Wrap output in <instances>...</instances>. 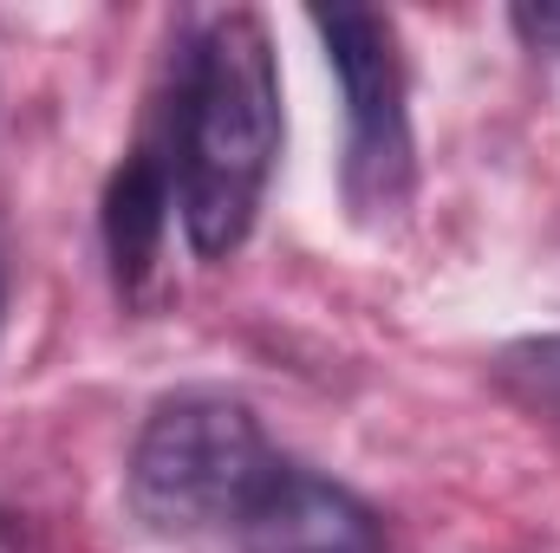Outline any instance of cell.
Masks as SVG:
<instances>
[{"label": "cell", "mask_w": 560, "mask_h": 553, "mask_svg": "<svg viewBox=\"0 0 560 553\" xmlns=\"http://www.w3.org/2000/svg\"><path fill=\"white\" fill-rule=\"evenodd\" d=\"M280 156V79L275 46L255 13H215L183 66L170 105V169L183 235L202 261L248 242Z\"/></svg>", "instance_id": "cell-1"}, {"label": "cell", "mask_w": 560, "mask_h": 553, "mask_svg": "<svg viewBox=\"0 0 560 553\" xmlns=\"http://www.w3.org/2000/svg\"><path fill=\"white\" fill-rule=\"evenodd\" d=\"M280 462L255 411L229 391L156 398L131 449V508L150 534H215L248 528L280 482Z\"/></svg>", "instance_id": "cell-2"}, {"label": "cell", "mask_w": 560, "mask_h": 553, "mask_svg": "<svg viewBox=\"0 0 560 553\" xmlns=\"http://www.w3.org/2000/svg\"><path fill=\"white\" fill-rule=\"evenodd\" d=\"M313 33L326 39V59L346 92V202L359 222L385 228L411 209L418 189L398 26L372 7H313Z\"/></svg>", "instance_id": "cell-3"}, {"label": "cell", "mask_w": 560, "mask_h": 553, "mask_svg": "<svg viewBox=\"0 0 560 553\" xmlns=\"http://www.w3.org/2000/svg\"><path fill=\"white\" fill-rule=\"evenodd\" d=\"M242 534H248V553H385L378 515L352 489L293 462L280 469V482L248 515Z\"/></svg>", "instance_id": "cell-4"}, {"label": "cell", "mask_w": 560, "mask_h": 553, "mask_svg": "<svg viewBox=\"0 0 560 553\" xmlns=\"http://www.w3.org/2000/svg\"><path fill=\"white\" fill-rule=\"evenodd\" d=\"M170 202H176V169L156 143L131 150L105 189V255L125 293H138L156 255H163V228H170Z\"/></svg>", "instance_id": "cell-5"}, {"label": "cell", "mask_w": 560, "mask_h": 553, "mask_svg": "<svg viewBox=\"0 0 560 553\" xmlns=\"http://www.w3.org/2000/svg\"><path fill=\"white\" fill-rule=\"evenodd\" d=\"M489 372H495V385H502L509 404H522L548 436H560V332L502 345Z\"/></svg>", "instance_id": "cell-6"}, {"label": "cell", "mask_w": 560, "mask_h": 553, "mask_svg": "<svg viewBox=\"0 0 560 553\" xmlns=\"http://www.w3.org/2000/svg\"><path fill=\"white\" fill-rule=\"evenodd\" d=\"M515 33H522L535 52H555V59H560V0H541V7H515Z\"/></svg>", "instance_id": "cell-7"}, {"label": "cell", "mask_w": 560, "mask_h": 553, "mask_svg": "<svg viewBox=\"0 0 560 553\" xmlns=\"http://www.w3.org/2000/svg\"><path fill=\"white\" fill-rule=\"evenodd\" d=\"M0 313H7V261H0Z\"/></svg>", "instance_id": "cell-8"}]
</instances>
